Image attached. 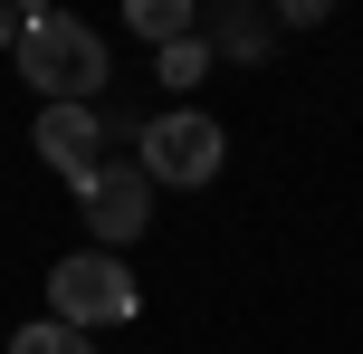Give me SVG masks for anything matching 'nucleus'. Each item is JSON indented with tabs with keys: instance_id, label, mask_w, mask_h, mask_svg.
I'll return each mask as SVG.
<instances>
[{
	"instance_id": "nucleus-2",
	"label": "nucleus",
	"mask_w": 363,
	"mask_h": 354,
	"mask_svg": "<svg viewBox=\"0 0 363 354\" xmlns=\"http://www.w3.org/2000/svg\"><path fill=\"white\" fill-rule=\"evenodd\" d=\"M48 306L57 326H77V336H96V326H134L144 316V287H134L125 259H106V249H77V259L48 268Z\"/></svg>"
},
{
	"instance_id": "nucleus-4",
	"label": "nucleus",
	"mask_w": 363,
	"mask_h": 354,
	"mask_svg": "<svg viewBox=\"0 0 363 354\" xmlns=\"http://www.w3.org/2000/svg\"><path fill=\"white\" fill-rule=\"evenodd\" d=\"M77 201H86V230L106 240V259L125 240H144V221H153V182H144V163H96L86 182H77Z\"/></svg>"
},
{
	"instance_id": "nucleus-8",
	"label": "nucleus",
	"mask_w": 363,
	"mask_h": 354,
	"mask_svg": "<svg viewBox=\"0 0 363 354\" xmlns=\"http://www.w3.org/2000/svg\"><path fill=\"white\" fill-rule=\"evenodd\" d=\"M201 77H211V48H201V38L163 48V87H201Z\"/></svg>"
},
{
	"instance_id": "nucleus-3",
	"label": "nucleus",
	"mask_w": 363,
	"mask_h": 354,
	"mask_svg": "<svg viewBox=\"0 0 363 354\" xmlns=\"http://www.w3.org/2000/svg\"><path fill=\"white\" fill-rule=\"evenodd\" d=\"M220 163H230V134H220L201 106H182V115H163V125H144V182L201 192V182H220Z\"/></svg>"
},
{
	"instance_id": "nucleus-1",
	"label": "nucleus",
	"mask_w": 363,
	"mask_h": 354,
	"mask_svg": "<svg viewBox=\"0 0 363 354\" xmlns=\"http://www.w3.org/2000/svg\"><path fill=\"white\" fill-rule=\"evenodd\" d=\"M10 57H19V77H29L48 106H86V96L106 87V38H96L86 19H67V10H38Z\"/></svg>"
},
{
	"instance_id": "nucleus-10",
	"label": "nucleus",
	"mask_w": 363,
	"mask_h": 354,
	"mask_svg": "<svg viewBox=\"0 0 363 354\" xmlns=\"http://www.w3.org/2000/svg\"><path fill=\"white\" fill-rule=\"evenodd\" d=\"M19 29H29V19H19V10H0V48H19Z\"/></svg>"
},
{
	"instance_id": "nucleus-7",
	"label": "nucleus",
	"mask_w": 363,
	"mask_h": 354,
	"mask_svg": "<svg viewBox=\"0 0 363 354\" xmlns=\"http://www.w3.org/2000/svg\"><path fill=\"white\" fill-rule=\"evenodd\" d=\"M10 354H96V345L77 336V326H57V316H38V326H19V336H10Z\"/></svg>"
},
{
	"instance_id": "nucleus-9",
	"label": "nucleus",
	"mask_w": 363,
	"mask_h": 354,
	"mask_svg": "<svg viewBox=\"0 0 363 354\" xmlns=\"http://www.w3.org/2000/svg\"><path fill=\"white\" fill-rule=\"evenodd\" d=\"M220 48H239V57H258V48H268V29H258V19H230V29H220Z\"/></svg>"
},
{
	"instance_id": "nucleus-6",
	"label": "nucleus",
	"mask_w": 363,
	"mask_h": 354,
	"mask_svg": "<svg viewBox=\"0 0 363 354\" xmlns=\"http://www.w3.org/2000/svg\"><path fill=\"white\" fill-rule=\"evenodd\" d=\"M125 19L153 38V48H182V38H191V0H125Z\"/></svg>"
},
{
	"instance_id": "nucleus-5",
	"label": "nucleus",
	"mask_w": 363,
	"mask_h": 354,
	"mask_svg": "<svg viewBox=\"0 0 363 354\" xmlns=\"http://www.w3.org/2000/svg\"><path fill=\"white\" fill-rule=\"evenodd\" d=\"M38 153H48L67 182L96 172V106H38Z\"/></svg>"
}]
</instances>
